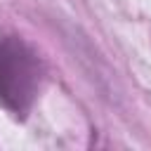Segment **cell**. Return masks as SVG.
Masks as SVG:
<instances>
[{"instance_id":"obj_1","label":"cell","mask_w":151,"mask_h":151,"mask_svg":"<svg viewBox=\"0 0 151 151\" xmlns=\"http://www.w3.org/2000/svg\"><path fill=\"white\" fill-rule=\"evenodd\" d=\"M45 66L38 52L17 35L0 38V106L14 116H26L38 99Z\"/></svg>"}]
</instances>
